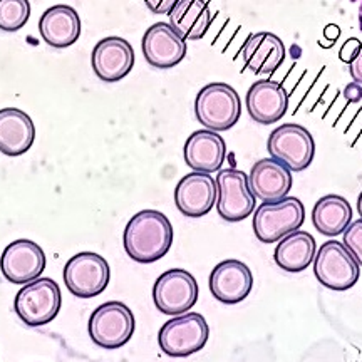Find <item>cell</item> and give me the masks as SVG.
<instances>
[{"label": "cell", "instance_id": "obj_12", "mask_svg": "<svg viewBox=\"0 0 362 362\" xmlns=\"http://www.w3.org/2000/svg\"><path fill=\"white\" fill-rule=\"evenodd\" d=\"M2 274L11 284H30L40 277L45 269V253L33 240H16L2 253Z\"/></svg>", "mask_w": 362, "mask_h": 362}, {"label": "cell", "instance_id": "obj_19", "mask_svg": "<svg viewBox=\"0 0 362 362\" xmlns=\"http://www.w3.org/2000/svg\"><path fill=\"white\" fill-rule=\"evenodd\" d=\"M226 155L225 139L210 129H200L187 139L183 156L185 163L198 173H215L220 171Z\"/></svg>", "mask_w": 362, "mask_h": 362}, {"label": "cell", "instance_id": "obj_28", "mask_svg": "<svg viewBox=\"0 0 362 362\" xmlns=\"http://www.w3.org/2000/svg\"><path fill=\"white\" fill-rule=\"evenodd\" d=\"M361 47H362V44L359 39H356V37L347 39L341 47V51H339V57H341V61L351 64V62L357 57V54H359Z\"/></svg>", "mask_w": 362, "mask_h": 362}, {"label": "cell", "instance_id": "obj_8", "mask_svg": "<svg viewBox=\"0 0 362 362\" xmlns=\"http://www.w3.org/2000/svg\"><path fill=\"white\" fill-rule=\"evenodd\" d=\"M267 148L274 160L296 173L309 168L315 155V141L310 131L293 123L282 124L272 131Z\"/></svg>", "mask_w": 362, "mask_h": 362}, {"label": "cell", "instance_id": "obj_15", "mask_svg": "<svg viewBox=\"0 0 362 362\" xmlns=\"http://www.w3.org/2000/svg\"><path fill=\"white\" fill-rule=\"evenodd\" d=\"M90 64L104 83H117L129 74L134 66V51L128 40L106 37L93 49Z\"/></svg>", "mask_w": 362, "mask_h": 362}, {"label": "cell", "instance_id": "obj_21", "mask_svg": "<svg viewBox=\"0 0 362 362\" xmlns=\"http://www.w3.org/2000/svg\"><path fill=\"white\" fill-rule=\"evenodd\" d=\"M35 138L33 119L17 107L0 111V151L7 156H19L29 151Z\"/></svg>", "mask_w": 362, "mask_h": 362}, {"label": "cell", "instance_id": "obj_7", "mask_svg": "<svg viewBox=\"0 0 362 362\" xmlns=\"http://www.w3.org/2000/svg\"><path fill=\"white\" fill-rule=\"evenodd\" d=\"M210 337L205 317L197 312L178 315L163 324L158 334L161 351L171 357H187L202 351Z\"/></svg>", "mask_w": 362, "mask_h": 362}, {"label": "cell", "instance_id": "obj_16", "mask_svg": "<svg viewBox=\"0 0 362 362\" xmlns=\"http://www.w3.org/2000/svg\"><path fill=\"white\" fill-rule=\"evenodd\" d=\"M210 292L221 304H238L245 300L253 287V275L240 260H223L211 270Z\"/></svg>", "mask_w": 362, "mask_h": 362}, {"label": "cell", "instance_id": "obj_11", "mask_svg": "<svg viewBox=\"0 0 362 362\" xmlns=\"http://www.w3.org/2000/svg\"><path fill=\"white\" fill-rule=\"evenodd\" d=\"M216 210L226 221H242L255 210V194L248 185V176L243 171L226 168L218 171L216 176Z\"/></svg>", "mask_w": 362, "mask_h": 362}, {"label": "cell", "instance_id": "obj_17", "mask_svg": "<svg viewBox=\"0 0 362 362\" xmlns=\"http://www.w3.org/2000/svg\"><path fill=\"white\" fill-rule=\"evenodd\" d=\"M247 110L255 123L272 124L282 119L288 107V94L275 81H257L247 93Z\"/></svg>", "mask_w": 362, "mask_h": 362}, {"label": "cell", "instance_id": "obj_29", "mask_svg": "<svg viewBox=\"0 0 362 362\" xmlns=\"http://www.w3.org/2000/svg\"><path fill=\"white\" fill-rule=\"evenodd\" d=\"M176 2H178V0H161V2H155V0H146V6L151 12L166 13V16H170V13L173 12V8L176 7Z\"/></svg>", "mask_w": 362, "mask_h": 362}, {"label": "cell", "instance_id": "obj_18", "mask_svg": "<svg viewBox=\"0 0 362 362\" xmlns=\"http://www.w3.org/2000/svg\"><path fill=\"white\" fill-rule=\"evenodd\" d=\"M248 185L255 198L264 203L280 202L292 188V171L274 158H264L252 166Z\"/></svg>", "mask_w": 362, "mask_h": 362}, {"label": "cell", "instance_id": "obj_32", "mask_svg": "<svg viewBox=\"0 0 362 362\" xmlns=\"http://www.w3.org/2000/svg\"><path fill=\"white\" fill-rule=\"evenodd\" d=\"M339 34H341V29H339L337 25H327L324 30L325 39H329V40H336L339 37Z\"/></svg>", "mask_w": 362, "mask_h": 362}, {"label": "cell", "instance_id": "obj_4", "mask_svg": "<svg viewBox=\"0 0 362 362\" xmlns=\"http://www.w3.org/2000/svg\"><path fill=\"white\" fill-rule=\"evenodd\" d=\"M61 304L62 297L59 285L52 279L44 277L25 284L17 292L13 309L25 325L39 327L56 319L61 310Z\"/></svg>", "mask_w": 362, "mask_h": 362}, {"label": "cell", "instance_id": "obj_13", "mask_svg": "<svg viewBox=\"0 0 362 362\" xmlns=\"http://www.w3.org/2000/svg\"><path fill=\"white\" fill-rule=\"evenodd\" d=\"M143 56L156 69L178 66L187 56V40L166 22H156L143 35Z\"/></svg>", "mask_w": 362, "mask_h": 362}, {"label": "cell", "instance_id": "obj_33", "mask_svg": "<svg viewBox=\"0 0 362 362\" xmlns=\"http://www.w3.org/2000/svg\"><path fill=\"white\" fill-rule=\"evenodd\" d=\"M357 211H359V215L362 216V192L359 194V198H357Z\"/></svg>", "mask_w": 362, "mask_h": 362}, {"label": "cell", "instance_id": "obj_10", "mask_svg": "<svg viewBox=\"0 0 362 362\" xmlns=\"http://www.w3.org/2000/svg\"><path fill=\"white\" fill-rule=\"evenodd\" d=\"M156 309L166 315H183L198 300L197 279L183 269L166 270L153 287Z\"/></svg>", "mask_w": 362, "mask_h": 362}, {"label": "cell", "instance_id": "obj_5", "mask_svg": "<svg viewBox=\"0 0 362 362\" xmlns=\"http://www.w3.org/2000/svg\"><path fill=\"white\" fill-rule=\"evenodd\" d=\"M136 320L123 302H106L93 312L89 319V337L103 349H119L133 337Z\"/></svg>", "mask_w": 362, "mask_h": 362}, {"label": "cell", "instance_id": "obj_2", "mask_svg": "<svg viewBox=\"0 0 362 362\" xmlns=\"http://www.w3.org/2000/svg\"><path fill=\"white\" fill-rule=\"evenodd\" d=\"M194 115L198 123L215 133L233 128L242 115L238 93L225 83L206 84L194 99Z\"/></svg>", "mask_w": 362, "mask_h": 362}, {"label": "cell", "instance_id": "obj_31", "mask_svg": "<svg viewBox=\"0 0 362 362\" xmlns=\"http://www.w3.org/2000/svg\"><path fill=\"white\" fill-rule=\"evenodd\" d=\"M349 71H351L352 79H354V83L362 84V47L359 54H357V57L349 64Z\"/></svg>", "mask_w": 362, "mask_h": 362}, {"label": "cell", "instance_id": "obj_25", "mask_svg": "<svg viewBox=\"0 0 362 362\" xmlns=\"http://www.w3.org/2000/svg\"><path fill=\"white\" fill-rule=\"evenodd\" d=\"M351 203L341 194H327L315 203L312 223L325 237H337L352 223Z\"/></svg>", "mask_w": 362, "mask_h": 362}, {"label": "cell", "instance_id": "obj_14", "mask_svg": "<svg viewBox=\"0 0 362 362\" xmlns=\"http://www.w3.org/2000/svg\"><path fill=\"white\" fill-rule=\"evenodd\" d=\"M216 198H218L216 180L208 173L193 171L185 175L175 188L176 208L189 218H200L210 214Z\"/></svg>", "mask_w": 362, "mask_h": 362}, {"label": "cell", "instance_id": "obj_26", "mask_svg": "<svg viewBox=\"0 0 362 362\" xmlns=\"http://www.w3.org/2000/svg\"><path fill=\"white\" fill-rule=\"evenodd\" d=\"M30 16V4L27 0H2L0 2V27L6 33H13L25 25Z\"/></svg>", "mask_w": 362, "mask_h": 362}, {"label": "cell", "instance_id": "obj_20", "mask_svg": "<svg viewBox=\"0 0 362 362\" xmlns=\"http://www.w3.org/2000/svg\"><path fill=\"white\" fill-rule=\"evenodd\" d=\"M39 33L51 47H69L81 35V17L71 6H54L42 13Z\"/></svg>", "mask_w": 362, "mask_h": 362}, {"label": "cell", "instance_id": "obj_23", "mask_svg": "<svg viewBox=\"0 0 362 362\" xmlns=\"http://www.w3.org/2000/svg\"><path fill=\"white\" fill-rule=\"evenodd\" d=\"M317 255L315 238L309 232L297 230L280 240L274 252V260L280 269L291 274L304 272Z\"/></svg>", "mask_w": 362, "mask_h": 362}, {"label": "cell", "instance_id": "obj_30", "mask_svg": "<svg viewBox=\"0 0 362 362\" xmlns=\"http://www.w3.org/2000/svg\"><path fill=\"white\" fill-rule=\"evenodd\" d=\"M344 98H346L349 103H359L362 99L361 84H357V83L347 84L346 88H344Z\"/></svg>", "mask_w": 362, "mask_h": 362}, {"label": "cell", "instance_id": "obj_27", "mask_svg": "<svg viewBox=\"0 0 362 362\" xmlns=\"http://www.w3.org/2000/svg\"><path fill=\"white\" fill-rule=\"evenodd\" d=\"M344 245L349 250L357 264L362 265V218L352 221L344 232Z\"/></svg>", "mask_w": 362, "mask_h": 362}, {"label": "cell", "instance_id": "obj_1", "mask_svg": "<svg viewBox=\"0 0 362 362\" xmlns=\"http://www.w3.org/2000/svg\"><path fill=\"white\" fill-rule=\"evenodd\" d=\"M124 250L134 262L153 264L170 252L173 226L168 216L156 210H143L131 216L124 228Z\"/></svg>", "mask_w": 362, "mask_h": 362}, {"label": "cell", "instance_id": "obj_22", "mask_svg": "<svg viewBox=\"0 0 362 362\" xmlns=\"http://www.w3.org/2000/svg\"><path fill=\"white\" fill-rule=\"evenodd\" d=\"M245 67L255 74H270L285 59V45L279 35L257 33L245 40L242 47Z\"/></svg>", "mask_w": 362, "mask_h": 362}, {"label": "cell", "instance_id": "obj_9", "mask_svg": "<svg viewBox=\"0 0 362 362\" xmlns=\"http://www.w3.org/2000/svg\"><path fill=\"white\" fill-rule=\"evenodd\" d=\"M111 270L101 255L83 252L71 257L64 267V284L72 296L79 298L96 297L106 291Z\"/></svg>", "mask_w": 362, "mask_h": 362}, {"label": "cell", "instance_id": "obj_24", "mask_svg": "<svg viewBox=\"0 0 362 362\" xmlns=\"http://www.w3.org/2000/svg\"><path fill=\"white\" fill-rule=\"evenodd\" d=\"M211 24L210 6L205 0H178L170 13V25L185 40H198Z\"/></svg>", "mask_w": 362, "mask_h": 362}, {"label": "cell", "instance_id": "obj_3", "mask_svg": "<svg viewBox=\"0 0 362 362\" xmlns=\"http://www.w3.org/2000/svg\"><path fill=\"white\" fill-rule=\"evenodd\" d=\"M305 220V208L296 197L280 202L262 203L253 215V232L262 243H275L300 228Z\"/></svg>", "mask_w": 362, "mask_h": 362}, {"label": "cell", "instance_id": "obj_6", "mask_svg": "<svg viewBox=\"0 0 362 362\" xmlns=\"http://www.w3.org/2000/svg\"><path fill=\"white\" fill-rule=\"evenodd\" d=\"M317 280L330 291H349L359 280L361 265L346 245L337 240L322 243L314 259Z\"/></svg>", "mask_w": 362, "mask_h": 362}]
</instances>
